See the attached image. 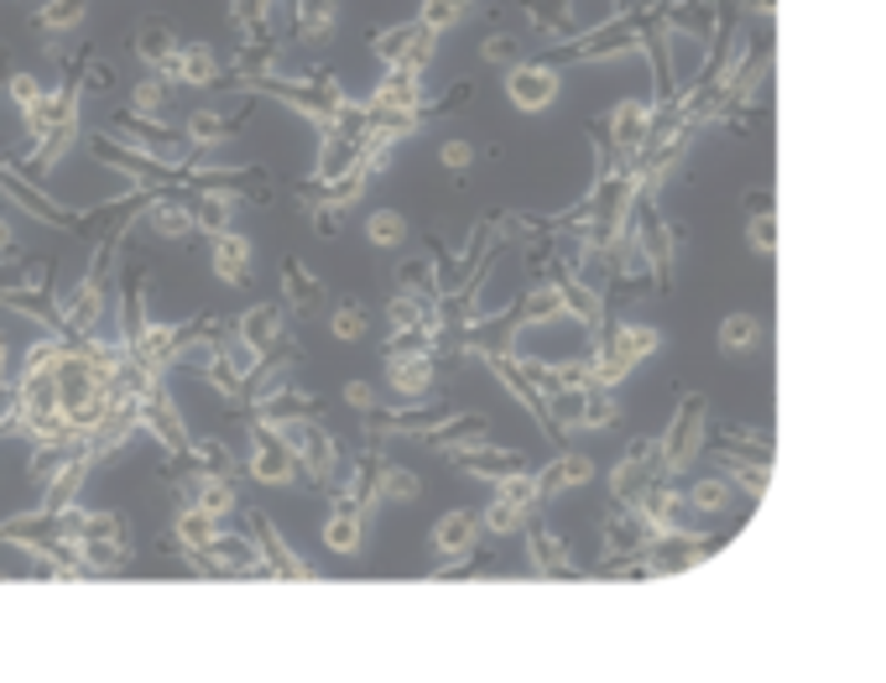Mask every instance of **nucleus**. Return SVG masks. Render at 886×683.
Returning <instances> with one entry per match:
<instances>
[{"instance_id": "obj_6", "label": "nucleus", "mask_w": 886, "mask_h": 683, "mask_svg": "<svg viewBox=\"0 0 886 683\" xmlns=\"http://www.w3.org/2000/svg\"><path fill=\"white\" fill-rule=\"evenodd\" d=\"M74 21H84V0H48L42 6V27H53V32L74 27Z\"/></svg>"}, {"instance_id": "obj_3", "label": "nucleus", "mask_w": 886, "mask_h": 683, "mask_svg": "<svg viewBox=\"0 0 886 683\" xmlns=\"http://www.w3.org/2000/svg\"><path fill=\"white\" fill-rule=\"evenodd\" d=\"M0 183L11 188V193H17L21 203H32V209H38V214H42V220H48V224H63V209H57V203L48 199V193H38V188H32V183H21V178H17V172H11V167H0Z\"/></svg>"}, {"instance_id": "obj_10", "label": "nucleus", "mask_w": 886, "mask_h": 683, "mask_svg": "<svg viewBox=\"0 0 886 683\" xmlns=\"http://www.w3.org/2000/svg\"><path fill=\"white\" fill-rule=\"evenodd\" d=\"M0 381H6V339H0Z\"/></svg>"}, {"instance_id": "obj_9", "label": "nucleus", "mask_w": 886, "mask_h": 683, "mask_svg": "<svg viewBox=\"0 0 886 683\" xmlns=\"http://www.w3.org/2000/svg\"><path fill=\"white\" fill-rule=\"evenodd\" d=\"M0 251H11V224L0 220Z\"/></svg>"}, {"instance_id": "obj_7", "label": "nucleus", "mask_w": 886, "mask_h": 683, "mask_svg": "<svg viewBox=\"0 0 886 683\" xmlns=\"http://www.w3.org/2000/svg\"><path fill=\"white\" fill-rule=\"evenodd\" d=\"M11 99H17V105H21V115H32V111H38V105H42V99H48V90H38V78L17 74V78H11Z\"/></svg>"}, {"instance_id": "obj_8", "label": "nucleus", "mask_w": 886, "mask_h": 683, "mask_svg": "<svg viewBox=\"0 0 886 683\" xmlns=\"http://www.w3.org/2000/svg\"><path fill=\"white\" fill-rule=\"evenodd\" d=\"M141 53H147V57H162V53H167L162 38H157V32H141Z\"/></svg>"}, {"instance_id": "obj_2", "label": "nucleus", "mask_w": 886, "mask_h": 683, "mask_svg": "<svg viewBox=\"0 0 886 683\" xmlns=\"http://www.w3.org/2000/svg\"><path fill=\"white\" fill-rule=\"evenodd\" d=\"M84 470H89V454H78L63 475H57L53 485H48V501H42V512L48 517H57V512H68V501H74V491H78V481H84Z\"/></svg>"}, {"instance_id": "obj_1", "label": "nucleus", "mask_w": 886, "mask_h": 683, "mask_svg": "<svg viewBox=\"0 0 886 683\" xmlns=\"http://www.w3.org/2000/svg\"><path fill=\"white\" fill-rule=\"evenodd\" d=\"M94 287L99 282H78L74 293L63 297V314H68V334H89V324H94V314H99V297H94Z\"/></svg>"}, {"instance_id": "obj_5", "label": "nucleus", "mask_w": 886, "mask_h": 683, "mask_svg": "<svg viewBox=\"0 0 886 683\" xmlns=\"http://www.w3.org/2000/svg\"><path fill=\"white\" fill-rule=\"evenodd\" d=\"M68 141H74V120H63V126H53L48 136H38V157L32 162L38 167H53L63 151H68Z\"/></svg>"}, {"instance_id": "obj_4", "label": "nucleus", "mask_w": 886, "mask_h": 683, "mask_svg": "<svg viewBox=\"0 0 886 683\" xmlns=\"http://www.w3.org/2000/svg\"><path fill=\"white\" fill-rule=\"evenodd\" d=\"M0 303H11V308H21V314H32L38 324H48L53 334H63V318L42 303V293H0Z\"/></svg>"}]
</instances>
